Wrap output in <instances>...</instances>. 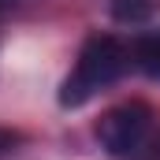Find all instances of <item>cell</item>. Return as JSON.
Segmentation results:
<instances>
[{"label": "cell", "instance_id": "obj_3", "mask_svg": "<svg viewBox=\"0 0 160 160\" xmlns=\"http://www.w3.org/2000/svg\"><path fill=\"white\" fill-rule=\"evenodd\" d=\"M130 63H138L145 75L160 78V30L157 34H142L130 48Z\"/></svg>", "mask_w": 160, "mask_h": 160}, {"label": "cell", "instance_id": "obj_1", "mask_svg": "<svg viewBox=\"0 0 160 160\" xmlns=\"http://www.w3.org/2000/svg\"><path fill=\"white\" fill-rule=\"evenodd\" d=\"M130 67V48L116 38H89L82 45L78 60L71 67V75L60 86V104L63 108H82L86 101H93L101 89H108L112 82H119Z\"/></svg>", "mask_w": 160, "mask_h": 160}, {"label": "cell", "instance_id": "obj_2", "mask_svg": "<svg viewBox=\"0 0 160 160\" xmlns=\"http://www.w3.org/2000/svg\"><path fill=\"white\" fill-rule=\"evenodd\" d=\"M153 134V108L145 101H123L97 123V142L108 157H138Z\"/></svg>", "mask_w": 160, "mask_h": 160}, {"label": "cell", "instance_id": "obj_4", "mask_svg": "<svg viewBox=\"0 0 160 160\" xmlns=\"http://www.w3.org/2000/svg\"><path fill=\"white\" fill-rule=\"evenodd\" d=\"M157 11V0H112V15L119 22H145Z\"/></svg>", "mask_w": 160, "mask_h": 160}, {"label": "cell", "instance_id": "obj_5", "mask_svg": "<svg viewBox=\"0 0 160 160\" xmlns=\"http://www.w3.org/2000/svg\"><path fill=\"white\" fill-rule=\"evenodd\" d=\"M145 160H160V142L153 145V149H149V157H145Z\"/></svg>", "mask_w": 160, "mask_h": 160}, {"label": "cell", "instance_id": "obj_6", "mask_svg": "<svg viewBox=\"0 0 160 160\" xmlns=\"http://www.w3.org/2000/svg\"><path fill=\"white\" fill-rule=\"evenodd\" d=\"M4 4H11V0H0V8H4Z\"/></svg>", "mask_w": 160, "mask_h": 160}]
</instances>
